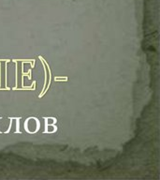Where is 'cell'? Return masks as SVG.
I'll return each mask as SVG.
<instances>
[{
  "mask_svg": "<svg viewBox=\"0 0 160 180\" xmlns=\"http://www.w3.org/2000/svg\"><path fill=\"white\" fill-rule=\"evenodd\" d=\"M15 120H16V131L15 132H18V133H21V131H20V119H21V117H19V118H14Z\"/></svg>",
  "mask_w": 160,
  "mask_h": 180,
  "instance_id": "6da1fadb",
  "label": "cell"
},
{
  "mask_svg": "<svg viewBox=\"0 0 160 180\" xmlns=\"http://www.w3.org/2000/svg\"><path fill=\"white\" fill-rule=\"evenodd\" d=\"M0 76H1V63H0ZM0 85H1V77H0Z\"/></svg>",
  "mask_w": 160,
  "mask_h": 180,
  "instance_id": "7a4b0ae2",
  "label": "cell"
}]
</instances>
